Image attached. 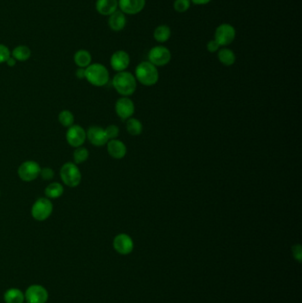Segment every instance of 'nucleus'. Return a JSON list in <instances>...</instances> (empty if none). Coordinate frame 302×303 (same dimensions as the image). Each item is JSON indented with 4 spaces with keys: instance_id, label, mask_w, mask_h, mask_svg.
Returning <instances> with one entry per match:
<instances>
[{
    "instance_id": "nucleus-13",
    "label": "nucleus",
    "mask_w": 302,
    "mask_h": 303,
    "mask_svg": "<svg viewBox=\"0 0 302 303\" xmlns=\"http://www.w3.org/2000/svg\"><path fill=\"white\" fill-rule=\"evenodd\" d=\"M130 55L127 52L123 50H118L114 52L110 59L111 67L117 72L125 71L130 66Z\"/></svg>"
},
{
    "instance_id": "nucleus-32",
    "label": "nucleus",
    "mask_w": 302,
    "mask_h": 303,
    "mask_svg": "<svg viewBox=\"0 0 302 303\" xmlns=\"http://www.w3.org/2000/svg\"><path fill=\"white\" fill-rule=\"evenodd\" d=\"M221 48H222V47L220 46L219 44L217 43V42H216L215 39L208 41L207 43H206V50L208 51L211 54L217 53Z\"/></svg>"
},
{
    "instance_id": "nucleus-5",
    "label": "nucleus",
    "mask_w": 302,
    "mask_h": 303,
    "mask_svg": "<svg viewBox=\"0 0 302 303\" xmlns=\"http://www.w3.org/2000/svg\"><path fill=\"white\" fill-rule=\"evenodd\" d=\"M53 205L48 198H39L35 201L31 208V215L35 220H47L53 213Z\"/></svg>"
},
{
    "instance_id": "nucleus-2",
    "label": "nucleus",
    "mask_w": 302,
    "mask_h": 303,
    "mask_svg": "<svg viewBox=\"0 0 302 303\" xmlns=\"http://www.w3.org/2000/svg\"><path fill=\"white\" fill-rule=\"evenodd\" d=\"M159 77L158 68L148 60L140 62L135 69L136 81L146 86L156 84L159 81Z\"/></svg>"
},
{
    "instance_id": "nucleus-3",
    "label": "nucleus",
    "mask_w": 302,
    "mask_h": 303,
    "mask_svg": "<svg viewBox=\"0 0 302 303\" xmlns=\"http://www.w3.org/2000/svg\"><path fill=\"white\" fill-rule=\"evenodd\" d=\"M85 78L94 86H104L109 81V72L102 64H90L85 68Z\"/></svg>"
},
{
    "instance_id": "nucleus-25",
    "label": "nucleus",
    "mask_w": 302,
    "mask_h": 303,
    "mask_svg": "<svg viewBox=\"0 0 302 303\" xmlns=\"http://www.w3.org/2000/svg\"><path fill=\"white\" fill-rule=\"evenodd\" d=\"M126 129L131 136H138L143 131V124L136 118L130 117L127 120Z\"/></svg>"
},
{
    "instance_id": "nucleus-17",
    "label": "nucleus",
    "mask_w": 302,
    "mask_h": 303,
    "mask_svg": "<svg viewBox=\"0 0 302 303\" xmlns=\"http://www.w3.org/2000/svg\"><path fill=\"white\" fill-rule=\"evenodd\" d=\"M108 26L113 31L123 30L127 24L126 15L122 11L117 10L108 16Z\"/></svg>"
},
{
    "instance_id": "nucleus-10",
    "label": "nucleus",
    "mask_w": 302,
    "mask_h": 303,
    "mask_svg": "<svg viewBox=\"0 0 302 303\" xmlns=\"http://www.w3.org/2000/svg\"><path fill=\"white\" fill-rule=\"evenodd\" d=\"M24 295L28 303H47L49 296L47 290L39 285L30 286Z\"/></svg>"
},
{
    "instance_id": "nucleus-19",
    "label": "nucleus",
    "mask_w": 302,
    "mask_h": 303,
    "mask_svg": "<svg viewBox=\"0 0 302 303\" xmlns=\"http://www.w3.org/2000/svg\"><path fill=\"white\" fill-rule=\"evenodd\" d=\"M217 57L220 62L226 67L233 66V64L236 62V54H234L233 50H230L227 47H222L217 52Z\"/></svg>"
},
{
    "instance_id": "nucleus-23",
    "label": "nucleus",
    "mask_w": 302,
    "mask_h": 303,
    "mask_svg": "<svg viewBox=\"0 0 302 303\" xmlns=\"http://www.w3.org/2000/svg\"><path fill=\"white\" fill-rule=\"evenodd\" d=\"M11 56L18 61H26L31 56V51L26 45H18L11 53Z\"/></svg>"
},
{
    "instance_id": "nucleus-30",
    "label": "nucleus",
    "mask_w": 302,
    "mask_h": 303,
    "mask_svg": "<svg viewBox=\"0 0 302 303\" xmlns=\"http://www.w3.org/2000/svg\"><path fill=\"white\" fill-rule=\"evenodd\" d=\"M11 57V52L8 47L0 43V64L6 63Z\"/></svg>"
},
{
    "instance_id": "nucleus-36",
    "label": "nucleus",
    "mask_w": 302,
    "mask_h": 303,
    "mask_svg": "<svg viewBox=\"0 0 302 303\" xmlns=\"http://www.w3.org/2000/svg\"><path fill=\"white\" fill-rule=\"evenodd\" d=\"M6 63H7L9 67H13V66H15V64H16V60H15V59H13V57L11 56L10 58L7 60Z\"/></svg>"
},
{
    "instance_id": "nucleus-4",
    "label": "nucleus",
    "mask_w": 302,
    "mask_h": 303,
    "mask_svg": "<svg viewBox=\"0 0 302 303\" xmlns=\"http://www.w3.org/2000/svg\"><path fill=\"white\" fill-rule=\"evenodd\" d=\"M60 178L66 187H77L82 180V174L77 164L66 162L60 169Z\"/></svg>"
},
{
    "instance_id": "nucleus-37",
    "label": "nucleus",
    "mask_w": 302,
    "mask_h": 303,
    "mask_svg": "<svg viewBox=\"0 0 302 303\" xmlns=\"http://www.w3.org/2000/svg\"><path fill=\"white\" fill-rule=\"evenodd\" d=\"M27 303H28V302H27Z\"/></svg>"
},
{
    "instance_id": "nucleus-26",
    "label": "nucleus",
    "mask_w": 302,
    "mask_h": 303,
    "mask_svg": "<svg viewBox=\"0 0 302 303\" xmlns=\"http://www.w3.org/2000/svg\"><path fill=\"white\" fill-rule=\"evenodd\" d=\"M58 118H59V122L62 126L69 128L74 125L75 117H74L73 113H71L69 110L61 111Z\"/></svg>"
},
{
    "instance_id": "nucleus-14",
    "label": "nucleus",
    "mask_w": 302,
    "mask_h": 303,
    "mask_svg": "<svg viewBox=\"0 0 302 303\" xmlns=\"http://www.w3.org/2000/svg\"><path fill=\"white\" fill-rule=\"evenodd\" d=\"M113 246L117 253L129 254L134 248V242L128 234H121L113 239Z\"/></svg>"
},
{
    "instance_id": "nucleus-6",
    "label": "nucleus",
    "mask_w": 302,
    "mask_h": 303,
    "mask_svg": "<svg viewBox=\"0 0 302 303\" xmlns=\"http://www.w3.org/2000/svg\"><path fill=\"white\" fill-rule=\"evenodd\" d=\"M236 38V30L231 24H223L216 28L214 39L221 47H226Z\"/></svg>"
},
{
    "instance_id": "nucleus-24",
    "label": "nucleus",
    "mask_w": 302,
    "mask_h": 303,
    "mask_svg": "<svg viewBox=\"0 0 302 303\" xmlns=\"http://www.w3.org/2000/svg\"><path fill=\"white\" fill-rule=\"evenodd\" d=\"M64 193V187L62 184L57 182H53L48 184V187L45 188L44 193L48 199H57L62 196Z\"/></svg>"
},
{
    "instance_id": "nucleus-35",
    "label": "nucleus",
    "mask_w": 302,
    "mask_h": 303,
    "mask_svg": "<svg viewBox=\"0 0 302 303\" xmlns=\"http://www.w3.org/2000/svg\"><path fill=\"white\" fill-rule=\"evenodd\" d=\"M211 1L212 0H191L192 3L197 5V6H205V5L210 4Z\"/></svg>"
},
{
    "instance_id": "nucleus-22",
    "label": "nucleus",
    "mask_w": 302,
    "mask_h": 303,
    "mask_svg": "<svg viewBox=\"0 0 302 303\" xmlns=\"http://www.w3.org/2000/svg\"><path fill=\"white\" fill-rule=\"evenodd\" d=\"M4 299L6 303H24L25 295L20 289L11 288L5 293Z\"/></svg>"
},
{
    "instance_id": "nucleus-34",
    "label": "nucleus",
    "mask_w": 302,
    "mask_h": 303,
    "mask_svg": "<svg viewBox=\"0 0 302 303\" xmlns=\"http://www.w3.org/2000/svg\"><path fill=\"white\" fill-rule=\"evenodd\" d=\"M76 76H77L78 79H83V78H85V68L79 67V68L77 70V72H76Z\"/></svg>"
},
{
    "instance_id": "nucleus-31",
    "label": "nucleus",
    "mask_w": 302,
    "mask_h": 303,
    "mask_svg": "<svg viewBox=\"0 0 302 303\" xmlns=\"http://www.w3.org/2000/svg\"><path fill=\"white\" fill-rule=\"evenodd\" d=\"M39 176L42 177V179L49 181V180H52L54 177V171H53V169L47 167V168L41 169Z\"/></svg>"
},
{
    "instance_id": "nucleus-33",
    "label": "nucleus",
    "mask_w": 302,
    "mask_h": 303,
    "mask_svg": "<svg viewBox=\"0 0 302 303\" xmlns=\"http://www.w3.org/2000/svg\"><path fill=\"white\" fill-rule=\"evenodd\" d=\"M292 254H293V257H294V259H296V260L298 261L299 263H300L302 259L301 246H300L299 244L294 245V246L292 247Z\"/></svg>"
},
{
    "instance_id": "nucleus-28",
    "label": "nucleus",
    "mask_w": 302,
    "mask_h": 303,
    "mask_svg": "<svg viewBox=\"0 0 302 303\" xmlns=\"http://www.w3.org/2000/svg\"><path fill=\"white\" fill-rule=\"evenodd\" d=\"M191 0H175L173 4L174 9L179 14H183L189 10L191 7Z\"/></svg>"
},
{
    "instance_id": "nucleus-20",
    "label": "nucleus",
    "mask_w": 302,
    "mask_h": 303,
    "mask_svg": "<svg viewBox=\"0 0 302 303\" xmlns=\"http://www.w3.org/2000/svg\"><path fill=\"white\" fill-rule=\"evenodd\" d=\"M171 37V30L170 26L162 24L159 25L153 30V38L159 43H166Z\"/></svg>"
},
{
    "instance_id": "nucleus-8",
    "label": "nucleus",
    "mask_w": 302,
    "mask_h": 303,
    "mask_svg": "<svg viewBox=\"0 0 302 303\" xmlns=\"http://www.w3.org/2000/svg\"><path fill=\"white\" fill-rule=\"evenodd\" d=\"M40 171L41 168L37 161L27 160L20 164L18 169V175L24 182H32L39 177Z\"/></svg>"
},
{
    "instance_id": "nucleus-12",
    "label": "nucleus",
    "mask_w": 302,
    "mask_h": 303,
    "mask_svg": "<svg viewBox=\"0 0 302 303\" xmlns=\"http://www.w3.org/2000/svg\"><path fill=\"white\" fill-rule=\"evenodd\" d=\"M117 115L123 120H128L135 113V105L128 97H122L115 103Z\"/></svg>"
},
{
    "instance_id": "nucleus-1",
    "label": "nucleus",
    "mask_w": 302,
    "mask_h": 303,
    "mask_svg": "<svg viewBox=\"0 0 302 303\" xmlns=\"http://www.w3.org/2000/svg\"><path fill=\"white\" fill-rule=\"evenodd\" d=\"M137 81L134 75L128 71H122L113 77V86L123 97L132 95L136 90Z\"/></svg>"
},
{
    "instance_id": "nucleus-27",
    "label": "nucleus",
    "mask_w": 302,
    "mask_h": 303,
    "mask_svg": "<svg viewBox=\"0 0 302 303\" xmlns=\"http://www.w3.org/2000/svg\"><path fill=\"white\" fill-rule=\"evenodd\" d=\"M89 158V151L85 147H77L74 152V160L76 164H83Z\"/></svg>"
},
{
    "instance_id": "nucleus-18",
    "label": "nucleus",
    "mask_w": 302,
    "mask_h": 303,
    "mask_svg": "<svg viewBox=\"0 0 302 303\" xmlns=\"http://www.w3.org/2000/svg\"><path fill=\"white\" fill-rule=\"evenodd\" d=\"M96 10L103 16H109L118 10V0H97Z\"/></svg>"
},
{
    "instance_id": "nucleus-15",
    "label": "nucleus",
    "mask_w": 302,
    "mask_h": 303,
    "mask_svg": "<svg viewBox=\"0 0 302 303\" xmlns=\"http://www.w3.org/2000/svg\"><path fill=\"white\" fill-rule=\"evenodd\" d=\"M86 137L90 143L95 147H103L107 142L108 138L106 137L105 129L100 126H91L88 129Z\"/></svg>"
},
{
    "instance_id": "nucleus-21",
    "label": "nucleus",
    "mask_w": 302,
    "mask_h": 303,
    "mask_svg": "<svg viewBox=\"0 0 302 303\" xmlns=\"http://www.w3.org/2000/svg\"><path fill=\"white\" fill-rule=\"evenodd\" d=\"M74 61L77 67L86 68L91 64V55L87 50H78L74 55Z\"/></svg>"
},
{
    "instance_id": "nucleus-16",
    "label": "nucleus",
    "mask_w": 302,
    "mask_h": 303,
    "mask_svg": "<svg viewBox=\"0 0 302 303\" xmlns=\"http://www.w3.org/2000/svg\"><path fill=\"white\" fill-rule=\"evenodd\" d=\"M107 152L113 159H123L126 155L127 147L121 140L112 139L107 142Z\"/></svg>"
},
{
    "instance_id": "nucleus-7",
    "label": "nucleus",
    "mask_w": 302,
    "mask_h": 303,
    "mask_svg": "<svg viewBox=\"0 0 302 303\" xmlns=\"http://www.w3.org/2000/svg\"><path fill=\"white\" fill-rule=\"evenodd\" d=\"M171 53L170 49L163 45H156L151 48L148 53V61L155 67H163L170 63Z\"/></svg>"
},
{
    "instance_id": "nucleus-9",
    "label": "nucleus",
    "mask_w": 302,
    "mask_h": 303,
    "mask_svg": "<svg viewBox=\"0 0 302 303\" xmlns=\"http://www.w3.org/2000/svg\"><path fill=\"white\" fill-rule=\"evenodd\" d=\"M66 138L71 147H82L86 140V131L80 125H72L66 131Z\"/></svg>"
},
{
    "instance_id": "nucleus-11",
    "label": "nucleus",
    "mask_w": 302,
    "mask_h": 303,
    "mask_svg": "<svg viewBox=\"0 0 302 303\" xmlns=\"http://www.w3.org/2000/svg\"><path fill=\"white\" fill-rule=\"evenodd\" d=\"M146 0H118V8L123 14L136 15L146 7Z\"/></svg>"
},
{
    "instance_id": "nucleus-29",
    "label": "nucleus",
    "mask_w": 302,
    "mask_h": 303,
    "mask_svg": "<svg viewBox=\"0 0 302 303\" xmlns=\"http://www.w3.org/2000/svg\"><path fill=\"white\" fill-rule=\"evenodd\" d=\"M105 131H106V137L108 138V141L112 139H117V137L119 136V128L114 124H111L109 126L106 127Z\"/></svg>"
}]
</instances>
